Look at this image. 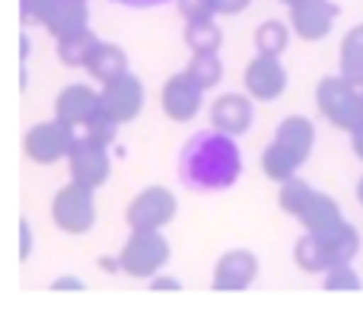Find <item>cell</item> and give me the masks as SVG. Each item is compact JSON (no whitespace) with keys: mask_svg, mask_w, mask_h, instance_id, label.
<instances>
[{"mask_svg":"<svg viewBox=\"0 0 363 312\" xmlns=\"http://www.w3.org/2000/svg\"><path fill=\"white\" fill-rule=\"evenodd\" d=\"M242 150L223 131H194L176 156V179L188 191H230L242 179Z\"/></svg>","mask_w":363,"mask_h":312,"instance_id":"cell-1","label":"cell"},{"mask_svg":"<svg viewBox=\"0 0 363 312\" xmlns=\"http://www.w3.org/2000/svg\"><path fill=\"white\" fill-rule=\"evenodd\" d=\"M115 6H125V10H160V6H169L176 0H108Z\"/></svg>","mask_w":363,"mask_h":312,"instance_id":"cell-2","label":"cell"}]
</instances>
